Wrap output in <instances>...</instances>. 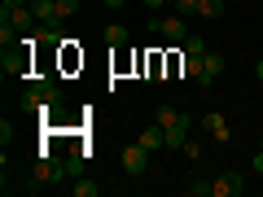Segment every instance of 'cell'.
<instances>
[{
    "instance_id": "obj_1",
    "label": "cell",
    "mask_w": 263,
    "mask_h": 197,
    "mask_svg": "<svg viewBox=\"0 0 263 197\" xmlns=\"http://www.w3.org/2000/svg\"><path fill=\"white\" fill-rule=\"evenodd\" d=\"M57 105H62V88H57L53 79H31L27 96H22V110H31V114H53Z\"/></svg>"
},
{
    "instance_id": "obj_2",
    "label": "cell",
    "mask_w": 263,
    "mask_h": 197,
    "mask_svg": "<svg viewBox=\"0 0 263 197\" xmlns=\"http://www.w3.org/2000/svg\"><path fill=\"white\" fill-rule=\"evenodd\" d=\"M149 27L158 31L162 40H171V44H184V40H189V31H184V18H176V13H167V18H154Z\"/></svg>"
},
{
    "instance_id": "obj_3",
    "label": "cell",
    "mask_w": 263,
    "mask_h": 197,
    "mask_svg": "<svg viewBox=\"0 0 263 197\" xmlns=\"http://www.w3.org/2000/svg\"><path fill=\"white\" fill-rule=\"evenodd\" d=\"M145 167H149V149H145L141 141L127 145V149H123V171H127V175H145Z\"/></svg>"
},
{
    "instance_id": "obj_4",
    "label": "cell",
    "mask_w": 263,
    "mask_h": 197,
    "mask_svg": "<svg viewBox=\"0 0 263 197\" xmlns=\"http://www.w3.org/2000/svg\"><path fill=\"white\" fill-rule=\"evenodd\" d=\"M246 193V180L237 175V171H224V175L211 184V197H241Z\"/></svg>"
},
{
    "instance_id": "obj_5",
    "label": "cell",
    "mask_w": 263,
    "mask_h": 197,
    "mask_svg": "<svg viewBox=\"0 0 263 197\" xmlns=\"http://www.w3.org/2000/svg\"><path fill=\"white\" fill-rule=\"evenodd\" d=\"M219 70H224V57L206 48V57H202V79H197V84H202V88H211V84L219 79Z\"/></svg>"
},
{
    "instance_id": "obj_6",
    "label": "cell",
    "mask_w": 263,
    "mask_h": 197,
    "mask_svg": "<svg viewBox=\"0 0 263 197\" xmlns=\"http://www.w3.org/2000/svg\"><path fill=\"white\" fill-rule=\"evenodd\" d=\"M202 127H206L211 136H215V141H219V145H224L228 136H233V131H228V119H224V114H219V110H215V114H206V119H202Z\"/></svg>"
},
{
    "instance_id": "obj_7",
    "label": "cell",
    "mask_w": 263,
    "mask_h": 197,
    "mask_svg": "<svg viewBox=\"0 0 263 197\" xmlns=\"http://www.w3.org/2000/svg\"><path fill=\"white\" fill-rule=\"evenodd\" d=\"M31 9H35V18L44 22V27H53V22H62V9H57V0H35Z\"/></svg>"
},
{
    "instance_id": "obj_8",
    "label": "cell",
    "mask_w": 263,
    "mask_h": 197,
    "mask_svg": "<svg viewBox=\"0 0 263 197\" xmlns=\"http://www.w3.org/2000/svg\"><path fill=\"white\" fill-rule=\"evenodd\" d=\"M141 145H145V149H167V127H162V123H158V127H145L141 131Z\"/></svg>"
},
{
    "instance_id": "obj_9",
    "label": "cell",
    "mask_w": 263,
    "mask_h": 197,
    "mask_svg": "<svg viewBox=\"0 0 263 197\" xmlns=\"http://www.w3.org/2000/svg\"><path fill=\"white\" fill-rule=\"evenodd\" d=\"M184 136H189V114L167 127V149H184Z\"/></svg>"
},
{
    "instance_id": "obj_10",
    "label": "cell",
    "mask_w": 263,
    "mask_h": 197,
    "mask_svg": "<svg viewBox=\"0 0 263 197\" xmlns=\"http://www.w3.org/2000/svg\"><path fill=\"white\" fill-rule=\"evenodd\" d=\"M35 9H31V5H22V9H13V27H18V31H31V27H35Z\"/></svg>"
},
{
    "instance_id": "obj_11",
    "label": "cell",
    "mask_w": 263,
    "mask_h": 197,
    "mask_svg": "<svg viewBox=\"0 0 263 197\" xmlns=\"http://www.w3.org/2000/svg\"><path fill=\"white\" fill-rule=\"evenodd\" d=\"M105 44H110V48H123V44H127V27L110 22V27H105Z\"/></svg>"
},
{
    "instance_id": "obj_12",
    "label": "cell",
    "mask_w": 263,
    "mask_h": 197,
    "mask_svg": "<svg viewBox=\"0 0 263 197\" xmlns=\"http://www.w3.org/2000/svg\"><path fill=\"white\" fill-rule=\"evenodd\" d=\"M154 119H158L162 127H171V123H180V119H184V114H180L176 105H158V110H154Z\"/></svg>"
},
{
    "instance_id": "obj_13",
    "label": "cell",
    "mask_w": 263,
    "mask_h": 197,
    "mask_svg": "<svg viewBox=\"0 0 263 197\" xmlns=\"http://www.w3.org/2000/svg\"><path fill=\"white\" fill-rule=\"evenodd\" d=\"M202 57H206V53H202ZM202 57H189V53H184V62H180V70H184L189 79H202Z\"/></svg>"
},
{
    "instance_id": "obj_14",
    "label": "cell",
    "mask_w": 263,
    "mask_h": 197,
    "mask_svg": "<svg viewBox=\"0 0 263 197\" xmlns=\"http://www.w3.org/2000/svg\"><path fill=\"white\" fill-rule=\"evenodd\" d=\"M70 193H75V197H97V193H101V184H92V180H79V184H70Z\"/></svg>"
},
{
    "instance_id": "obj_15",
    "label": "cell",
    "mask_w": 263,
    "mask_h": 197,
    "mask_svg": "<svg viewBox=\"0 0 263 197\" xmlns=\"http://www.w3.org/2000/svg\"><path fill=\"white\" fill-rule=\"evenodd\" d=\"M197 13H202V18H224V5H219V0H202Z\"/></svg>"
},
{
    "instance_id": "obj_16",
    "label": "cell",
    "mask_w": 263,
    "mask_h": 197,
    "mask_svg": "<svg viewBox=\"0 0 263 197\" xmlns=\"http://www.w3.org/2000/svg\"><path fill=\"white\" fill-rule=\"evenodd\" d=\"M184 53L189 57H202V53H206V40H202V35H189L184 40Z\"/></svg>"
},
{
    "instance_id": "obj_17",
    "label": "cell",
    "mask_w": 263,
    "mask_h": 197,
    "mask_svg": "<svg viewBox=\"0 0 263 197\" xmlns=\"http://www.w3.org/2000/svg\"><path fill=\"white\" fill-rule=\"evenodd\" d=\"M211 184H215V180H189V193L193 197H211Z\"/></svg>"
},
{
    "instance_id": "obj_18",
    "label": "cell",
    "mask_w": 263,
    "mask_h": 197,
    "mask_svg": "<svg viewBox=\"0 0 263 197\" xmlns=\"http://www.w3.org/2000/svg\"><path fill=\"white\" fill-rule=\"evenodd\" d=\"M62 167H66V175H79V167H84V153H70Z\"/></svg>"
},
{
    "instance_id": "obj_19",
    "label": "cell",
    "mask_w": 263,
    "mask_h": 197,
    "mask_svg": "<svg viewBox=\"0 0 263 197\" xmlns=\"http://www.w3.org/2000/svg\"><path fill=\"white\" fill-rule=\"evenodd\" d=\"M197 5L202 0H171V9H184V13H197Z\"/></svg>"
},
{
    "instance_id": "obj_20",
    "label": "cell",
    "mask_w": 263,
    "mask_h": 197,
    "mask_svg": "<svg viewBox=\"0 0 263 197\" xmlns=\"http://www.w3.org/2000/svg\"><path fill=\"white\" fill-rule=\"evenodd\" d=\"M57 9H62V18H70V13L79 9V0H57Z\"/></svg>"
},
{
    "instance_id": "obj_21",
    "label": "cell",
    "mask_w": 263,
    "mask_h": 197,
    "mask_svg": "<svg viewBox=\"0 0 263 197\" xmlns=\"http://www.w3.org/2000/svg\"><path fill=\"white\" fill-rule=\"evenodd\" d=\"M171 0H145V9H167Z\"/></svg>"
},
{
    "instance_id": "obj_22",
    "label": "cell",
    "mask_w": 263,
    "mask_h": 197,
    "mask_svg": "<svg viewBox=\"0 0 263 197\" xmlns=\"http://www.w3.org/2000/svg\"><path fill=\"white\" fill-rule=\"evenodd\" d=\"M105 9H123V5H127V0H101Z\"/></svg>"
},
{
    "instance_id": "obj_23",
    "label": "cell",
    "mask_w": 263,
    "mask_h": 197,
    "mask_svg": "<svg viewBox=\"0 0 263 197\" xmlns=\"http://www.w3.org/2000/svg\"><path fill=\"white\" fill-rule=\"evenodd\" d=\"M22 5H27V0H5V9H22Z\"/></svg>"
},
{
    "instance_id": "obj_24",
    "label": "cell",
    "mask_w": 263,
    "mask_h": 197,
    "mask_svg": "<svg viewBox=\"0 0 263 197\" xmlns=\"http://www.w3.org/2000/svg\"><path fill=\"white\" fill-rule=\"evenodd\" d=\"M254 75H259V79H263V62H259V66H254Z\"/></svg>"
},
{
    "instance_id": "obj_25",
    "label": "cell",
    "mask_w": 263,
    "mask_h": 197,
    "mask_svg": "<svg viewBox=\"0 0 263 197\" xmlns=\"http://www.w3.org/2000/svg\"><path fill=\"white\" fill-rule=\"evenodd\" d=\"M259 153H263V141H259Z\"/></svg>"
}]
</instances>
